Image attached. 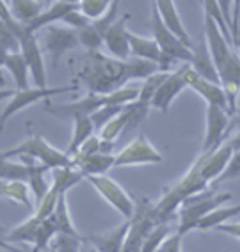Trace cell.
Returning a JSON list of instances; mask_svg holds the SVG:
<instances>
[{
	"label": "cell",
	"mask_w": 240,
	"mask_h": 252,
	"mask_svg": "<svg viewBox=\"0 0 240 252\" xmlns=\"http://www.w3.org/2000/svg\"><path fill=\"white\" fill-rule=\"evenodd\" d=\"M91 93L110 94L127 84V64L114 57H105L100 52H89V63L78 75Z\"/></svg>",
	"instance_id": "6da1fadb"
},
{
	"label": "cell",
	"mask_w": 240,
	"mask_h": 252,
	"mask_svg": "<svg viewBox=\"0 0 240 252\" xmlns=\"http://www.w3.org/2000/svg\"><path fill=\"white\" fill-rule=\"evenodd\" d=\"M201 167H203V155L196 160L194 165L187 171V174L171 190H168V194L164 195L157 204H153V213L159 224L168 222L169 219L176 215V210H180L181 204L185 203L189 197L206 192L208 183L201 178Z\"/></svg>",
	"instance_id": "7a4b0ae2"
},
{
	"label": "cell",
	"mask_w": 240,
	"mask_h": 252,
	"mask_svg": "<svg viewBox=\"0 0 240 252\" xmlns=\"http://www.w3.org/2000/svg\"><path fill=\"white\" fill-rule=\"evenodd\" d=\"M0 23L7 25L18 36L20 52L23 54L29 68H31L34 84H36L37 89H46V69L45 61H43V48H41V43L36 37V34H32L25 23H20L13 18V14H11L5 2H0Z\"/></svg>",
	"instance_id": "3957f363"
},
{
	"label": "cell",
	"mask_w": 240,
	"mask_h": 252,
	"mask_svg": "<svg viewBox=\"0 0 240 252\" xmlns=\"http://www.w3.org/2000/svg\"><path fill=\"white\" fill-rule=\"evenodd\" d=\"M151 31H153V39L157 41L160 52H162V59H160L159 68L164 73H172V64L180 61L183 64L192 63V50L187 48L180 39H178L166 25H164L160 13L157 9V5L153 4V11H151Z\"/></svg>",
	"instance_id": "277c9868"
},
{
	"label": "cell",
	"mask_w": 240,
	"mask_h": 252,
	"mask_svg": "<svg viewBox=\"0 0 240 252\" xmlns=\"http://www.w3.org/2000/svg\"><path fill=\"white\" fill-rule=\"evenodd\" d=\"M233 195L230 192H222V194H212V192H201L192 197H189L185 203L181 204L178 210V225L176 231L185 236L189 231L196 229V224L206 217L210 212L221 208L222 204L230 203Z\"/></svg>",
	"instance_id": "5b68a950"
},
{
	"label": "cell",
	"mask_w": 240,
	"mask_h": 252,
	"mask_svg": "<svg viewBox=\"0 0 240 252\" xmlns=\"http://www.w3.org/2000/svg\"><path fill=\"white\" fill-rule=\"evenodd\" d=\"M18 157L34 158V160H37L39 163L52 169V171L59 169V167H73L71 158L68 155L59 151V149H55L54 146H50L41 135H32L31 139H27L20 146L2 153V158H18Z\"/></svg>",
	"instance_id": "8992f818"
},
{
	"label": "cell",
	"mask_w": 240,
	"mask_h": 252,
	"mask_svg": "<svg viewBox=\"0 0 240 252\" xmlns=\"http://www.w3.org/2000/svg\"><path fill=\"white\" fill-rule=\"evenodd\" d=\"M87 180H89L91 185L100 192L102 197H103L114 210H118L127 220L134 219V215H136V212H137L136 203H134V199L127 194V190L123 189L121 185L116 183V181H114L112 178H109L107 174L89 176Z\"/></svg>",
	"instance_id": "52a82bcc"
},
{
	"label": "cell",
	"mask_w": 240,
	"mask_h": 252,
	"mask_svg": "<svg viewBox=\"0 0 240 252\" xmlns=\"http://www.w3.org/2000/svg\"><path fill=\"white\" fill-rule=\"evenodd\" d=\"M39 43L43 54L50 55L52 63L55 66L61 55L80 45V39H78V31H75V29L50 25V27L43 29V39Z\"/></svg>",
	"instance_id": "ba28073f"
},
{
	"label": "cell",
	"mask_w": 240,
	"mask_h": 252,
	"mask_svg": "<svg viewBox=\"0 0 240 252\" xmlns=\"http://www.w3.org/2000/svg\"><path fill=\"white\" fill-rule=\"evenodd\" d=\"M77 86H66V87H46V89H29V91H16V93H11L13 99L5 105L4 110H2V116H0V123L5 125V121H9L11 117L16 112H22L23 108H27L29 105L37 103V101H43V99L50 98V96L64 94V93H73L77 91Z\"/></svg>",
	"instance_id": "9c48e42d"
},
{
	"label": "cell",
	"mask_w": 240,
	"mask_h": 252,
	"mask_svg": "<svg viewBox=\"0 0 240 252\" xmlns=\"http://www.w3.org/2000/svg\"><path fill=\"white\" fill-rule=\"evenodd\" d=\"M162 162V153L151 144L144 135H139L134 139L128 146L116 155V167H128V165H150V163Z\"/></svg>",
	"instance_id": "30bf717a"
},
{
	"label": "cell",
	"mask_w": 240,
	"mask_h": 252,
	"mask_svg": "<svg viewBox=\"0 0 240 252\" xmlns=\"http://www.w3.org/2000/svg\"><path fill=\"white\" fill-rule=\"evenodd\" d=\"M231 126V116L215 105H206V135L203 142V153L219 149L226 140Z\"/></svg>",
	"instance_id": "8fae6325"
},
{
	"label": "cell",
	"mask_w": 240,
	"mask_h": 252,
	"mask_svg": "<svg viewBox=\"0 0 240 252\" xmlns=\"http://www.w3.org/2000/svg\"><path fill=\"white\" fill-rule=\"evenodd\" d=\"M181 75L185 78L187 86L190 89H194L196 93L200 96H203L206 99V103L208 105H215L219 108H224L228 114H230V105H228V98H226V93L222 89L221 84H213L210 80H205L203 77H200L198 73L192 69L190 64H183L180 68Z\"/></svg>",
	"instance_id": "7c38bea8"
},
{
	"label": "cell",
	"mask_w": 240,
	"mask_h": 252,
	"mask_svg": "<svg viewBox=\"0 0 240 252\" xmlns=\"http://www.w3.org/2000/svg\"><path fill=\"white\" fill-rule=\"evenodd\" d=\"M105 107V94H95V93H89L84 98L77 99V101H71V103H64V105H52L46 103L45 108L46 112L52 114L55 117H61V119H69L71 117L73 121L77 117L84 116H93L96 114L100 108Z\"/></svg>",
	"instance_id": "4fadbf2b"
},
{
	"label": "cell",
	"mask_w": 240,
	"mask_h": 252,
	"mask_svg": "<svg viewBox=\"0 0 240 252\" xmlns=\"http://www.w3.org/2000/svg\"><path fill=\"white\" fill-rule=\"evenodd\" d=\"M205 39H206V45H208V50L210 54H212L213 63H215L217 69L222 68L224 63L233 55V48H231L230 41L224 37V34L219 31L217 23L213 22L210 16H206V14H205Z\"/></svg>",
	"instance_id": "5bb4252c"
},
{
	"label": "cell",
	"mask_w": 240,
	"mask_h": 252,
	"mask_svg": "<svg viewBox=\"0 0 240 252\" xmlns=\"http://www.w3.org/2000/svg\"><path fill=\"white\" fill-rule=\"evenodd\" d=\"M127 20L128 16H123L118 22L114 23L112 27L109 29V32L105 34L103 45L109 50V55L118 61H128L132 57L130 50V31L127 29Z\"/></svg>",
	"instance_id": "9a60e30c"
},
{
	"label": "cell",
	"mask_w": 240,
	"mask_h": 252,
	"mask_svg": "<svg viewBox=\"0 0 240 252\" xmlns=\"http://www.w3.org/2000/svg\"><path fill=\"white\" fill-rule=\"evenodd\" d=\"M233 149L224 142L219 149L210 151V153H201L203 155V167H201V178L206 183L210 181H217L222 176V172L226 171L228 163H230L231 157H233Z\"/></svg>",
	"instance_id": "2e32d148"
},
{
	"label": "cell",
	"mask_w": 240,
	"mask_h": 252,
	"mask_svg": "<svg viewBox=\"0 0 240 252\" xmlns=\"http://www.w3.org/2000/svg\"><path fill=\"white\" fill-rule=\"evenodd\" d=\"M77 9H80V2L57 0V2H54L48 9L43 11V13H41L34 22L29 23L27 29L32 32V34H37V32L43 31V29L54 25L55 22H63L69 13H73V11H77Z\"/></svg>",
	"instance_id": "e0dca14e"
},
{
	"label": "cell",
	"mask_w": 240,
	"mask_h": 252,
	"mask_svg": "<svg viewBox=\"0 0 240 252\" xmlns=\"http://www.w3.org/2000/svg\"><path fill=\"white\" fill-rule=\"evenodd\" d=\"M185 87H189V86H187L185 78H183L180 68H178L176 71L169 73V77L166 78L162 86L159 87L153 101H151V107H155L157 110H160V112L166 114L169 110V107H171L172 99L176 98V96L180 94Z\"/></svg>",
	"instance_id": "ac0fdd59"
},
{
	"label": "cell",
	"mask_w": 240,
	"mask_h": 252,
	"mask_svg": "<svg viewBox=\"0 0 240 252\" xmlns=\"http://www.w3.org/2000/svg\"><path fill=\"white\" fill-rule=\"evenodd\" d=\"M128 231H130V220L118 225V227H114L109 233L91 234V236H87V238H84V240H86L87 243H91L95 249H98L100 252H123Z\"/></svg>",
	"instance_id": "d6986e66"
},
{
	"label": "cell",
	"mask_w": 240,
	"mask_h": 252,
	"mask_svg": "<svg viewBox=\"0 0 240 252\" xmlns=\"http://www.w3.org/2000/svg\"><path fill=\"white\" fill-rule=\"evenodd\" d=\"M155 5H157V9H159L160 18H162L164 25H166V27H168L169 31H171L172 34H174V36H176L178 39L187 46V48H190V50L194 48V43H192V39H190L189 32H187L183 22H181L174 2L160 0V2H155Z\"/></svg>",
	"instance_id": "ffe728a7"
},
{
	"label": "cell",
	"mask_w": 240,
	"mask_h": 252,
	"mask_svg": "<svg viewBox=\"0 0 240 252\" xmlns=\"http://www.w3.org/2000/svg\"><path fill=\"white\" fill-rule=\"evenodd\" d=\"M192 54H194L192 63H190L192 69H194L200 77H203L205 80H210V82H213V84H221V80H219V73H217V66H215V63H213V57H212V54H210L206 39L198 43V45H194Z\"/></svg>",
	"instance_id": "44dd1931"
},
{
	"label": "cell",
	"mask_w": 240,
	"mask_h": 252,
	"mask_svg": "<svg viewBox=\"0 0 240 252\" xmlns=\"http://www.w3.org/2000/svg\"><path fill=\"white\" fill-rule=\"evenodd\" d=\"M18 158H22L23 162L27 163L29 187H31L32 195H34V199H36V203H39L41 199L48 194V190L52 189V183H48L45 178L46 172L50 171V169H48L46 165H43V163H39L37 160H34V158H29V157H18Z\"/></svg>",
	"instance_id": "7402d4cb"
},
{
	"label": "cell",
	"mask_w": 240,
	"mask_h": 252,
	"mask_svg": "<svg viewBox=\"0 0 240 252\" xmlns=\"http://www.w3.org/2000/svg\"><path fill=\"white\" fill-rule=\"evenodd\" d=\"M2 66H4L7 71L13 75V80L18 87V91H29V68L27 61L23 57L22 52H16V54H2Z\"/></svg>",
	"instance_id": "603a6c76"
},
{
	"label": "cell",
	"mask_w": 240,
	"mask_h": 252,
	"mask_svg": "<svg viewBox=\"0 0 240 252\" xmlns=\"http://www.w3.org/2000/svg\"><path fill=\"white\" fill-rule=\"evenodd\" d=\"M130 37V50H132V57H139L146 59V61H151V63L160 64V59H162V52H160L159 45L153 37H142L139 34H134L130 31L128 34Z\"/></svg>",
	"instance_id": "cb8c5ba5"
},
{
	"label": "cell",
	"mask_w": 240,
	"mask_h": 252,
	"mask_svg": "<svg viewBox=\"0 0 240 252\" xmlns=\"http://www.w3.org/2000/svg\"><path fill=\"white\" fill-rule=\"evenodd\" d=\"M2 197L29 210H36L32 203V190L27 181H2Z\"/></svg>",
	"instance_id": "d4e9b609"
},
{
	"label": "cell",
	"mask_w": 240,
	"mask_h": 252,
	"mask_svg": "<svg viewBox=\"0 0 240 252\" xmlns=\"http://www.w3.org/2000/svg\"><path fill=\"white\" fill-rule=\"evenodd\" d=\"M84 178V172L75 167H59L52 171V189L59 194H68V190L80 183Z\"/></svg>",
	"instance_id": "484cf974"
},
{
	"label": "cell",
	"mask_w": 240,
	"mask_h": 252,
	"mask_svg": "<svg viewBox=\"0 0 240 252\" xmlns=\"http://www.w3.org/2000/svg\"><path fill=\"white\" fill-rule=\"evenodd\" d=\"M95 130H96L95 123H93V119H91L89 116L77 117V119H75V128H73L71 142H69L68 149H66L64 153L68 155L69 158L75 157V153H77L78 149L82 148V144H84L87 139H91V137H93Z\"/></svg>",
	"instance_id": "4316f807"
},
{
	"label": "cell",
	"mask_w": 240,
	"mask_h": 252,
	"mask_svg": "<svg viewBox=\"0 0 240 252\" xmlns=\"http://www.w3.org/2000/svg\"><path fill=\"white\" fill-rule=\"evenodd\" d=\"M7 7H9L13 18L20 23H25V25L32 23L43 13L41 2H36V0H13L7 4Z\"/></svg>",
	"instance_id": "83f0119b"
},
{
	"label": "cell",
	"mask_w": 240,
	"mask_h": 252,
	"mask_svg": "<svg viewBox=\"0 0 240 252\" xmlns=\"http://www.w3.org/2000/svg\"><path fill=\"white\" fill-rule=\"evenodd\" d=\"M237 215H240V204H235V206H230V208L221 206V208H217V210L210 212L206 217H203V219L196 224V229H200V231L215 229V227L226 224L228 220H231V219Z\"/></svg>",
	"instance_id": "f1b7e54d"
},
{
	"label": "cell",
	"mask_w": 240,
	"mask_h": 252,
	"mask_svg": "<svg viewBox=\"0 0 240 252\" xmlns=\"http://www.w3.org/2000/svg\"><path fill=\"white\" fill-rule=\"evenodd\" d=\"M112 167H116V155L98 153V155H95V157L87 158L86 162L78 167V171H82L86 178H89V176L107 174V171L112 169Z\"/></svg>",
	"instance_id": "f546056e"
},
{
	"label": "cell",
	"mask_w": 240,
	"mask_h": 252,
	"mask_svg": "<svg viewBox=\"0 0 240 252\" xmlns=\"http://www.w3.org/2000/svg\"><path fill=\"white\" fill-rule=\"evenodd\" d=\"M54 222L57 224V229H59V234H66V236H75V238H80L73 225L71 215H69L68 210V199H66V194H61L59 203H57V208H55L54 215H52Z\"/></svg>",
	"instance_id": "4dcf8cb0"
},
{
	"label": "cell",
	"mask_w": 240,
	"mask_h": 252,
	"mask_svg": "<svg viewBox=\"0 0 240 252\" xmlns=\"http://www.w3.org/2000/svg\"><path fill=\"white\" fill-rule=\"evenodd\" d=\"M125 64H127V82L137 80V78L146 80L151 75L160 71L157 63H151V61H146V59H139V57H130L128 61H125Z\"/></svg>",
	"instance_id": "1f68e13d"
},
{
	"label": "cell",
	"mask_w": 240,
	"mask_h": 252,
	"mask_svg": "<svg viewBox=\"0 0 240 252\" xmlns=\"http://www.w3.org/2000/svg\"><path fill=\"white\" fill-rule=\"evenodd\" d=\"M41 222L43 220H39L36 215H32L31 219H27L25 222L16 225L14 229H11L9 234H7V240H9V242H16V243H32V245H34Z\"/></svg>",
	"instance_id": "d6a6232c"
},
{
	"label": "cell",
	"mask_w": 240,
	"mask_h": 252,
	"mask_svg": "<svg viewBox=\"0 0 240 252\" xmlns=\"http://www.w3.org/2000/svg\"><path fill=\"white\" fill-rule=\"evenodd\" d=\"M0 176H2V181H27L29 183V167L22 158L20 160L2 158Z\"/></svg>",
	"instance_id": "836d02e7"
},
{
	"label": "cell",
	"mask_w": 240,
	"mask_h": 252,
	"mask_svg": "<svg viewBox=\"0 0 240 252\" xmlns=\"http://www.w3.org/2000/svg\"><path fill=\"white\" fill-rule=\"evenodd\" d=\"M169 77V73H164V71H159L151 75L150 78H146L142 84H140V96H139V101L144 105H150L151 107V101H153L155 94H157V91L159 87L164 84V80Z\"/></svg>",
	"instance_id": "e575fe53"
},
{
	"label": "cell",
	"mask_w": 240,
	"mask_h": 252,
	"mask_svg": "<svg viewBox=\"0 0 240 252\" xmlns=\"http://www.w3.org/2000/svg\"><path fill=\"white\" fill-rule=\"evenodd\" d=\"M203 9H205V14H206V16H210L213 22L217 23L219 31L224 34V37H226V39L231 43V46H233V36H231L230 29H228V25H226V20H224V16H222L219 2H215V0H206V2H203Z\"/></svg>",
	"instance_id": "d590c367"
},
{
	"label": "cell",
	"mask_w": 240,
	"mask_h": 252,
	"mask_svg": "<svg viewBox=\"0 0 240 252\" xmlns=\"http://www.w3.org/2000/svg\"><path fill=\"white\" fill-rule=\"evenodd\" d=\"M55 234H59V229H57V224L54 222L52 217L41 222L39 229H37V234H36V242H34V249H36V252L45 251V249L48 247L50 240L54 238Z\"/></svg>",
	"instance_id": "8d00e7d4"
},
{
	"label": "cell",
	"mask_w": 240,
	"mask_h": 252,
	"mask_svg": "<svg viewBox=\"0 0 240 252\" xmlns=\"http://www.w3.org/2000/svg\"><path fill=\"white\" fill-rule=\"evenodd\" d=\"M109 7L110 2H107V0H82L80 2V11L91 22H98L100 18H103Z\"/></svg>",
	"instance_id": "74e56055"
},
{
	"label": "cell",
	"mask_w": 240,
	"mask_h": 252,
	"mask_svg": "<svg viewBox=\"0 0 240 252\" xmlns=\"http://www.w3.org/2000/svg\"><path fill=\"white\" fill-rule=\"evenodd\" d=\"M123 110H125V107H118V105H105V107L100 108L96 114H93L91 119H93V123H95L96 130L102 131L105 126L109 125L116 116H119Z\"/></svg>",
	"instance_id": "f35d334b"
},
{
	"label": "cell",
	"mask_w": 240,
	"mask_h": 252,
	"mask_svg": "<svg viewBox=\"0 0 240 252\" xmlns=\"http://www.w3.org/2000/svg\"><path fill=\"white\" fill-rule=\"evenodd\" d=\"M78 39H80V45L86 46L89 52H98L103 46V37H102L100 32L96 31L93 23L87 29L78 32Z\"/></svg>",
	"instance_id": "ab89813d"
},
{
	"label": "cell",
	"mask_w": 240,
	"mask_h": 252,
	"mask_svg": "<svg viewBox=\"0 0 240 252\" xmlns=\"http://www.w3.org/2000/svg\"><path fill=\"white\" fill-rule=\"evenodd\" d=\"M0 37H2V54H16V52H20L18 36L4 23H0Z\"/></svg>",
	"instance_id": "60d3db41"
},
{
	"label": "cell",
	"mask_w": 240,
	"mask_h": 252,
	"mask_svg": "<svg viewBox=\"0 0 240 252\" xmlns=\"http://www.w3.org/2000/svg\"><path fill=\"white\" fill-rule=\"evenodd\" d=\"M82 240L84 238L57 234V238H55V252H80Z\"/></svg>",
	"instance_id": "b9f144b4"
},
{
	"label": "cell",
	"mask_w": 240,
	"mask_h": 252,
	"mask_svg": "<svg viewBox=\"0 0 240 252\" xmlns=\"http://www.w3.org/2000/svg\"><path fill=\"white\" fill-rule=\"evenodd\" d=\"M64 23H66V25H68L69 29H75V31H84V29H87L91 25V20L87 18L86 14L82 13L80 9H77V11H73V13H69L68 16H66V18L63 20Z\"/></svg>",
	"instance_id": "7bdbcfd3"
},
{
	"label": "cell",
	"mask_w": 240,
	"mask_h": 252,
	"mask_svg": "<svg viewBox=\"0 0 240 252\" xmlns=\"http://www.w3.org/2000/svg\"><path fill=\"white\" fill-rule=\"evenodd\" d=\"M240 176V151H237V153H233V157H231L230 163H228L226 171L222 172V176L219 178V183L221 181H228V180H233V178H239Z\"/></svg>",
	"instance_id": "ee69618b"
},
{
	"label": "cell",
	"mask_w": 240,
	"mask_h": 252,
	"mask_svg": "<svg viewBox=\"0 0 240 252\" xmlns=\"http://www.w3.org/2000/svg\"><path fill=\"white\" fill-rule=\"evenodd\" d=\"M181 238H183V236H181L178 231H174V233H172L171 236H168L166 242L157 249V252H181Z\"/></svg>",
	"instance_id": "f6af8a7d"
},
{
	"label": "cell",
	"mask_w": 240,
	"mask_h": 252,
	"mask_svg": "<svg viewBox=\"0 0 240 252\" xmlns=\"http://www.w3.org/2000/svg\"><path fill=\"white\" fill-rule=\"evenodd\" d=\"M215 231L219 233H226L233 238H237L240 242V222H231V224H222L219 227H215Z\"/></svg>",
	"instance_id": "bcb514c9"
},
{
	"label": "cell",
	"mask_w": 240,
	"mask_h": 252,
	"mask_svg": "<svg viewBox=\"0 0 240 252\" xmlns=\"http://www.w3.org/2000/svg\"><path fill=\"white\" fill-rule=\"evenodd\" d=\"M224 142H226V144L230 146V148L233 149L235 153H237V151H240V130H237L235 133H231V135L228 137Z\"/></svg>",
	"instance_id": "7dc6e473"
},
{
	"label": "cell",
	"mask_w": 240,
	"mask_h": 252,
	"mask_svg": "<svg viewBox=\"0 0 240 252\" xmlns=\"http://www.w3.org/2000/svg\"><path fill=\"white\" fill-rule=\"evenodd\" d=\"M231 130H240V93H239V99H237V112L235 116L231 117V126H230V131L228 133H231Z\"/></svg>",
	"instance_id": "c3c4849f"
},
{
	"label": "cell",
	"mask_w": 240,
	"mask_h": 252,
	"mask_svg": "<svg viewBox=\"0 0 240 252\" xmlns=\"http://www.w3.org/2000/svg\"><path fill=\"white\" fill-rule=\"evenodd\" d=\"M80 252H100L98 249H95L91 243H87L86 240H82V247H80Z\"/></svg>",
	"instance_id": "681fc988"
}]
</instances>
